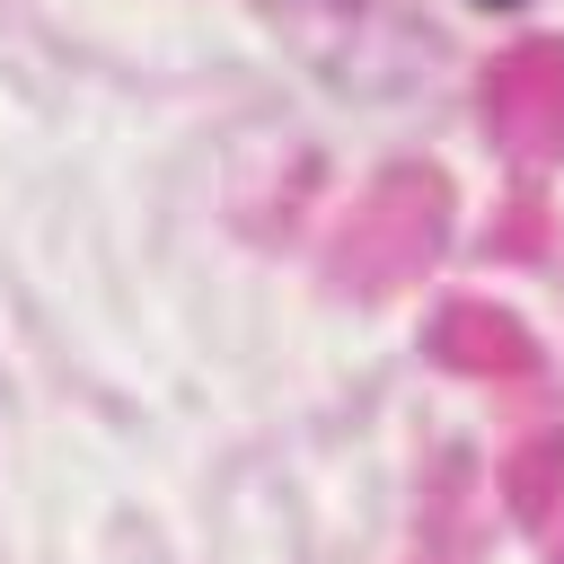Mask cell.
<instances>
[{
    "label": "cell",
    "instance_id": "1",
    "mask_svg": "<svg viewBox=\"0 0 564 564\" xmlns=\"http://www.w3.org/2000/svg\"><path fill=\"white\" fill-rule=\"evenodd\" d=\"M485 9H520V0H485Z\"/></svg>",
    "mask_w": 564,
    "mask_h": 564
}]
</instances>
